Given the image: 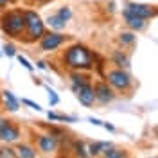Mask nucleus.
<instances>
[{"label":"nucleus","mask_w":158,"mask_h":158,"mask_svg":"<svg viewBox=\"0 0 158 158\" xmlns=\"http://www.w3.org/2000/svg\"><path fill=\"white\" fill-rule=\"evenodd\" d=\"M65 63L70 69H88V67H92V54L83 45H74L67 50Z\"/></svg>","instance_id":"nucleus-1"},{"label":"nucleus","mask_w":158,"mask_h":158,"mask_svg":"<svg viewBox=\"0 0 158 158\" xmlns=\"http://www.w3.org/2000/svg\"><path fill=\"white\" fill-rule=\"evenodd\" d=\"M2 29L11 36H18L25 29V16L20 11H9L2 16Z\"/></svg>","instance_id":"nucleus-2"},{"label":"nucleus","mask_w":158,"mask_h":158,"mask_svg":"<svg viewBox=\"0 0 158 158\" xmlns=\"http://www.w3.org/2000/svg\"><path fill=\"white\" fill-rule=\"evenodd\" d=\"M23 16H25V29H27L29 38L31 40L43 38L45 36V27H43V22L40 20L38 15L34 11H25Z\"/></svg>","instance_id":"nucleus-3"},{"label":"nucleus","mask_w":158,"mask_h":158,"mask_svg":"<svg viewBox=\"0 0 158 158\" xmlns=\"http://www.w3.org/2000/svg\"><path fill=\"white\" fill-rule=\"evenodd\" d=\"M72 90L76 92V97L79 99L81 104L85 106H92L95 101V90L90 86V83L86 85H72Z\"/></svg>","instance_id":"nucleus-4"},{"label":"nucleus","mask_w":158,"mask_h":158,"mask_svg":"<svg viewBox=\"0 0 158 158\" xmlns=\"http://www.w3.org/2000/svg\"><path fill=\"white\" fill-rule=\"evenodd\" d=\"M108 83L111 86H115L117 90H126L131 85V79H129V76L122 69H118V70L108 72Z\"/></svg>","instance_id":"nucleus-5"},{"label":"nucleus","mask_w":158,"mask_h":158,"mask_svg":"<svg viewBox=\"0 0 158 158\" xmlns=\"http://www.w3.org/2000/svg\"><path fill=\"white\" fill-rule=\"evenodd\" d=\"M126 15H133V16H138V18H151V16H155L156 15V11L153 9L151 6L148 4H135V2H131L128 4V7L124 9Z\"/></svg>","instance_id":"nucleus-6"},{"label":"nucleus","mask_w":158,"mask_h":158,"mask_svg":"<svg viewBox=\"0 0 158 158\" xmlns=\"http://www.w3.org/2000/svg\"><path fill=\"white\" fill-rule=\"evenodd\" d=\"M65 41V36L63 34H59V32H49V34H45L43 40H41V50H56Z\"/></svg>","instance_id":"nucleus-7"},{"label":"nucleus","mask_w":158,"mask_h":158,"mask_svg":"<svg viewBox=\"0 0 158 158\" xmlns=\"http://www.w3.org/2000/svg\"><path fill=\"white\" fill-rule=\"evenodd\" d=\"M113 92H111V88H110L106 83H97L95 85V99L97 101H101V102H110V101H113Z\"/></svg>","instance_id":"nucleus-8"},{"label":"nucleus","mask_w":158,"mask_h":158,"mask_svg":"<svg viewBox=\"0 0 158 158\" xmlns=\"http://www.w3.org/2000/svg\"><path fill=\"white\" fill-rule=\"evenodd\" d=\"M18 137H20L18 128L9 124V120H7V124L4 128L0 129V140H4V142H15V140H18Z\"/></svg>","instance_id":"nucleus-9"},{"label":"nucleus","mask_w":158,"mask_h":158,"mask_svg":"<svg viewBox=\"0 0 158 158\" xmlns=\"http://www.w3.org/2000/svg\"><path fill=\"white\" fill-rule=\"evenodd\" d=\"M38 146H40V149H41V151L50 153V151H54V149H56L58 142H56V137H52V135H43V137H40Z\"/></svg>","instance_id":"nucleus-10"},{"label":"nucleus","mask_w":158,"mask_h":158,"mask_svg":"<svg viewBox=\"0 0 158 158\" xmlns=\"http://www.w3.org/2000/svg\"><path fill=\"white\" fill-rule=\"evenodd\" d=\"M124 18H126V23H128V27H131V29L135 31H140L144 29V18H138V16H133V15H126L124 13Z\"/></svg>","instance_id":"nucleus-11"},{"label":"nucleus","mask_w":158,"mask_h":158,"mask_svg":"<svg viewBox=\"0 0 158 158\" xmlns=\"http://www.w3.org/2000/svg\"><path fill=\"white\" fill-rule=\"evenodd\" d=\"M4 101H6V104H7V108H9L11 111H16V110H18V99L13 95V92L6 90V92H4Z\"/></svg>","instance_id":"nucleus-12"},{"label":"nucleus","mask_w":158,"mask_h":158,"mask_svg":"<svg viewBox=\"0 0 158 158\" xmlns=\"http://www.w3.org/2000/svg\"><path fill=\"white\" fill-rule=\"evenodd\" d=\"M113 61H115V65H118L120 69H128L129 67V58L126 54H122V52H115L113 54Z\"/></svg>","instance_id":"nucleus-13"},{"label":"nucleus","mask_w":158,"mask_h":158,"mask_svg":"<svg viewBox=\"0 0 158 158\" xmlns=\"http://www.w3.org/2000/svg\"><path fill=\"white\" fill-rule=\"evenodd\" d=\"M110 148H111V146H110L108 142H95V144L90 146V155L95 156V155H99L101 151H108Z\"/></svg>","instance_id":"nucleus-14"},{"label":"nucleus","mask_w":158,"mask_h":158,"mask_svg":"<svg viewBox=\"0 0 158 158\" xmlns=\"http://www.w3.org/2000/svg\"><path fill=\"white\" fill-rule=\"evenodd\" d=\"M47 23H49L50 27H54V29L59 31V29H63V27H65V23H67V22H63L58 15H54V16H49V18H47Z\"/></svg>","instance_id":"nucleus-15"},{"label":"nucleus","mask_w":158,"mask_h":158,"mask_svg":"<svg viewBox=\"0 0 158 158\" xmlns=\"http://www.w3.org/2000/svg\"><path fill=\"white\" fill-rule=\"evenodd\" d=\"M16 151H18V156L20 158H34V156H36V153H34L29 146H20Z\"/></svg>","instance_id":"nucleus-16"},{"label":"nucleus","mask_w":158,"mask_h":158,"mask_svg":"<svg viewBox=\"0 0 158 158\" xmlns=\"http://www.w3.org/2000/svg\"><path fill=\"white\" fill-rule=\"evenodd\" d=\"M118 41H120L122 45H131V43L135 41V36H133V32H122V34L118 36Z\"/></svg>","instance_id":"nucleus-17"},{"label":"nucleus","mask_w":158,"mask_h":158,"mask_svg":"<svg viewBox=\"0 0 158 158\" xmlns=\"http://www.w3.org/2000/svg\"><path fill=\"white\" fill-rule=\"evenodd\" d=\"M47 117L50 120H65V122H74L76 120V117H65V115H58V113H52V111L47 113Z\"/></svg>","instance_id":"nucleus-18"},{"label":"nucleus","mask_w":158,"mask_h":158,"mask_svg":"<svg viewBox=\"0 0 158 158\" xmlns=\"http://www.w3.org/2000/svg\"><path fill=\"white\" fill-rule=\"evenodd\" d=\"M104 158H126V153H122V151H118V149H111L110 148L108 151H106Z\"/></svg>","instance_id":"nucleus-19"},{"label":"nucleus","mask_w":158,"mask_h":158,"mask_svg":"<svg viewBox=\"0 0 158 158\" xmlns=\"http://www.w3.org/2000/svg\"><path fill=\"white\" fill-rule=\"evenodd\" d=\"M58 16L63 20V22H69L70 16H72V11H70L69 7H61V9L58 11Z\"/></svg>","instance_id":"nucleus-20"},{"label":"nucleus","mask_w":158,"mask_h":158,"mask_svg":"<svg viewBox=\"0 0 158 158\" xmlns=\"http://www.w3.org/2000/svg\"><path fill=\"white\" fill-rule=\"evenodd\" d=\"M88 83V79L85 77V76H81V74H72V85H86Z\"/></svg>","instance_id":"nucleus-21"},{"label":"nucleus","mask_w":158,"mask_h":158,"mask_svg":"<svg viewBox=\"0 0 158 158\" xmlns=\"http://www.w3.org/2000/svg\"><path fill=\"white\" fill-rule=\"evenodd\" d=\"M0 158H16V153L9 148H0Z\"/></svg>","instance_id":"nucleus-22"},{"label":"nucleus","mask_w":158,"mask_h":158,"mask_svg":"<svg viewBox=\"0 0 158 158\" xmlns=\"http://www.w3.org/2000/svg\"><path fill=\"white\" fill-rule=\"evenodd\" d=\"M45 88H47V92H49V101H50V104H52V106H54V104H58V102H59V97L56 95V92H54V90H50L49 86H45Z\"/></svg>","instance_id":"nucleus-23"},{"label":"nucleus","mask_w":158,"mask_h":158,"mask_svg":"<svg viewBox=\"0 0 158 158\" xmlns=\"http://www.w3.org/2000/svg\"><path fill=\"white\" fill-rule=\"evenodd\" d=\"M22 102H23V104H27V106H31L32 110H36V111H41V106L36 104V102H32V101H29V99H23Z\"/></svg>","instance_id":"nucleus-24"},{"label":"nucleus","mask_w":158,"mask_h":158,"mask_svg":"<svg viewBox=\"0 0 158 158\" xmlns=\"http://www.w3.org/2000/svg\"><path fill=\"white\" fill-rule=\"evenodd\" d=\"M18 63L22 65V67H23V69H27V70H32V65H31V63H29V61H27L25 58H22V56H18Z\"/></svg>","instance_id":"nucleus-25"},{"label":"nucleus","mask_w":158,"mask_h":158,"mask_svg":"<svg viewBox=\"0 0 158 158\" xmlns=\"http://www.w3.org/2000/svg\"><path fill=\"white\" fill-rule=\"evenodd\" d=\"M4 52L7 54V56H15L16 52H15V47L13 45H4Z\"/></svg>","instance_id":"nucleus-26"},{"label":"nucleus","mask_w":158,"mask_h":158,"mask_svg":"<svg viewBox=\"0 0 158 158\" xmlns=\"http://www.w3.org/2000/svg\"><path fill=\"white\" fill-rule=\"evenodd\" d=\"M76 149H77V153H79V156H86V153H85V151H83V144H81V142H77V144H76Z\"/></svg>","instance_id":"nucleus-27"},{"label":"nucleus","mask_w":158,"mask_h":158,"mask_svg":"<svg viewBox=\"0 0 158 158\" xmlns=\"http://www.w3.org/2000/svg\"><path fill=\"white\" fill-rule=\"evenodd\" d=\"M90 122H92V124H95V126H102V124H104V122H101V120H99V118H90Z\"/></svg>","instance_id":"nucleus-28"},{"label":"nucleus","mask_w":158,"mask_h":158,"mask_svg":"<svg viewBox=\"0 0 158 158\" xmlns=\"http://www.w3.org/2000/svg\"><path fill=\"white\" fill-rule=\"evenodd\" d=\"M38 67H40V69H43V70L47 69V65H45V63H43V61H38Z\"/></svg>","instance_id":"nucleus-29"},{"label":"nucleus","mask_w":158,"mask_h":158,"mask_svg":"<svg viewBox=\"0 0 158 158\" xmlns=\"http://www.w3.org/2000/svg\"><path fill=\"white\" fill-rule=\"evenodd\" d=\"M6 124H7V120H4V118H0V129L4 128V126H6Z\"/></svg>","instance_id":"nucleus-30"},{"label":"nucleus","mask_w":158,"mask_h":158,"mask_svg":"<svg viewBox=\"0 0 158 158\" xmlns=\"http://www.w3.org/2000/svg\"><path fill=\"white\" fill-rule=\"evenodd\" d=\"M7 2H11V0H0V9H2V7H4V6L7 4Z\"/></svg>","instance_id":"nucleus-31"}]
</instances>
